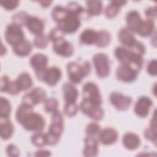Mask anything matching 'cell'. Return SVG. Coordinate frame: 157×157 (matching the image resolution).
I'll use <instances>...</instances> for the list:
<instances>
[{"instance_id":"6da1fadb","label":"cell","mask_w":157,"mask_h":157,"mask_svg":"<svg viewBox=\"0 0 157 157\" xmlns=\"http://www.w3.org/2000/svg\"><path fill=\"white\" fill-rule=\"evenodd\" d=\"M53 19L57 23V28L64 33H72L80 25V18L67 8L55 6L52 12Z\"/></svg>"},{"instance_id":"7a4b0ae2","label":"cell","mask_w":157,"mask_h":157,"mask_svg":"<svg viewBox=\"0 0 157 157\" xmlns=\"http://www.w3.org/2000/svg\"><path fill=\"white\" fill-rule=\"evenodd\" d=\"M115 55L121 64L129 66L137 72L143 66L144 61L142 56L126 47L116 48Z\"/></svg>"},{"instance_id":"3957f363","label":"cell","mask_w":157,"mask_h":157,"mask_svg":"<svg viewBox=\"0 0 157 157\" xmlns=\"http://www.w3.org/2000/svg\"><path fill=\"white\" fill-rule=\"evenodd\" d=\"M90 64L85 61L82 64L75 62H70L67 65V71L70 80L73 83H79L82 78L89 74L90 72Z\"/></svg>"},{"instance_id":"277c9868","label":"cell","mask_w":157,"mask_h":157,"mask_svg":"<svg viewBox=\"0 0 157 157\" xmlns=\"http://www.w3.org/2000/svg\"><path fill=\"white\" fill-rule=\"evenodd\" d=\"M20 124L28 131L39 132L45 126V120L40 114L32 111L23 118Z\"/></svg>"},{"instance_id":"5b68a950","label":"cell","mask_w":157,"mask_h":157,"mask_svg":"<svg viewBox=\"0 0 157 157\" xmlns=\"http://www.w3.org/2000/svg\"><path fill=\"white\" fill-rule=\"evenodd\" d=\"M36 75L39 80L45 82L50 86H53L59 80L61 76V72L58 67H51L50 68H45L42 70L36 71Z\"/></svg>"},{"instance_id":"8992f818","label":"cell","mask_w":157,"mask_h":157,"mask_svg":"<svg viewBox=\"0 0 157 157\" xmlns=\"http://www.w3.org/2000/svg\"><path fill=\"white\" fill-rule=\"evenodd\" d=\"M5 39L13 47L24 40V33L21 26L12 23L9 25L6 29Z\"/></svg>"},{"instance_id":"52a82bcc","label":"cell","mask_w":157,"mask_h":157,"mask_svg":"<svg viewBox=\"0 0 157 157\" xmlns=\"http://www.w3.org/2000/svg\"><path fill=\"white\" fill-rule=\"evenodd\" d=\"M93 61L98 75L101 78L106 77L110 72L108 56L105 53H96L93 58Z\"/></svg>"},{"instance_id":"ba28073f","label":"cell","mask_w":157,"mask_h":157,"mask_svg":"<svg viewBox=\"0 0 157 157\" xmlns=\"http://www.w3.org/2000/svg\"><path fill=\"white\" fill-rule=\"evenodd\" d=\"M82 111L92 119L101 120L104 115V112L99 105L96 104L90 101L83 99L80 104Z\"/></svg>"},{"instance_id":"9c48e42d","label":"cell","mask_w":157,"mask_h":157,"mask_svg":"<svg viewBox=\"0 0 157 157\" xmlns=\"http://www.w3.org/2000/svg\"><path fill=\"white\" fill-rule=\"evenodd\" d=\"M46 98V93L42 88L37 87L31 92L25 94L23 96V103L33 107L34 105L44 101Z\"/></svg>"},{"instance_id":"30bf717a","label":"cell","mask_w":157,"mask_h":157,"mask_svg":"<svg viewBox=\"0 0 157 157\" xmlns=\"http://www.w3.org/2000/svg\"><path fill=\"white\" fill-rule=\"evenodd\" d=\"M83 99H88L91 102L101 105L102 103L101 96L98 86L93 82H87L83 86Z\"/></svg>"},{"instance_id":"8fae6325","label":"cell","mask_w":157,"mask_h":157,"mask_svg":"<svg viewBox=\"0 0 157 157\" xmlns=\"http://www.w3.org/2000/svg\"><path fill=\"white\" fill-rule=\"evenodd\" d=\"M110 101L117 110L123 111L129 108L131 104L132 99L120 93L113 92L110 96Z\"/></svg>"},{"instance_id":"7c38bea8","label":"cell","mask_w":157,"mask_h":157,"mask_svg":"<svg viewBox=\"0 0 157 157\" xmlns=\"http://www.w3.org/2000/svg\"><path fill=\"white\" fill-rule=\"evenodd\" d=\"M63 131V118L59 110L52 113V123L48 128V132L58 137L61 136Z\"/></svg>"},{"instance_id":"4fadbf2b","label":"cell","mask_w":157,"mask_h":157,"mask_svg":"<svg viewBox=\"0 0 157 157\" xmlns=\"http://www.w3.org/2000/svg\"><path fill=\"white\" fill-rule=\"evenodd\" d=\"M53 48L56 54L64 57H69L74 52V48L71 44L64 38L53 42Z\"/></svg>"},{"instance_id":"5bb4252c","label":"cell","mask_w":157,"mask_h":157,"mask_svg":"<svg viewBox=\"0 0 157 157\" xmlns=\"http://www.w3.org/2000/svg\"><path fill=\"white\" fill-rule=\"evenodd\" d=\"M137 73L138 72L132 68L121 64L117 69L116 75L119 80L125 82H131L136 78Z\"/></svg>"},{"instance_id":"9a60e30c","label":"cell","mask_w":157,"mask_h":157,"mask_svg":"<svg viewBox=\"0 0 157 157\" xmlns=\"http://www.w3.org/2000/svg\"><path fill=\"white\" fill-rule=\"evenodd\" d=\"M152 101L148 97L140 98L134 106V112L140 117H145L148 115L150 107L152 105Z\"/></svg>"},{"instance_id":"2e32d148","label":"cell","mask_w":157,"mask_h":157,"mask_svg":"<svg viewBox=\"0 0 157 157\" xmlns=\"http://www.w3.org/2000/svg\"><path fill=\"white\" fill-rule=\"evenodd\" d=\"M63 92L65 104L76 103L78 93L77 88L72 83H65L63 86Z\"/></svg>"},{"instance_id":"e0dca14e","label":"cell","mask_w":157,"mask_h":157,"mask_svg":"<svg viewBox=\"0 0 157 157\" xmlns=\"http://www.w3.org/2000/svg\"><path fill=\"white\" fill-rule=\"evenodd\" d=\"M118 39L120 42L126 47L131 50L139 41H137L132 32L127 28H122L118 33Z\"/></svg>"},{"instance_id":"ac0fdd59","label":"cell","mask_w":157,"mask_h":157,"mask_svg":"<svg viewBox=\"0 0 157 157\" xmlns=\"http://www.w3.org/2000/svg\"><path fill=\"white\" fill-rule=\"evenodd\" d=\"M85 147L83 154L85 156H95L98 151V138L86 136L84 139Z\"/></svg>"},{"instance_id":"d6986e66","label":"cell","mask_w":157,"mask_h":157,"mask_svg":"<svg viewBox=\"0 0 157 157\" xmlns=\"http://www.w3.org/2000/svg\"><path fill=\"white\" fill-rule=\"evenodd\" d=\"M126 19L128 25L127 28L131 32L137 33L138 29L142 21L139 13L136 10L131 11L127 14Z\"/></svg>"},{"instance_id":"ffe728a7","label":"cell","mask_w":157,"mask_h":157,"mask_svg":"<svg viewBox=\"0 0 157 157\" xmlns=\"http://www.w3.org/2000/svg\"><path fill=\"white\" fill-rule=\"evenodd\" d=\"M118 137L117 131L111 128H107L100 132L99 139L104 145H110L116 142Z\"/></svg>"},{"instance_id":"44dd1931","label":"cell","mask_w":157,"mask_h":157,"mask_svg":"<svg viewBox=\"0 0 157 157\" xmlns=\"http://www.w3.org/2000/svg\"><path fill=\"white\" fill-rule=\"evenodd\" d=\"M29 31L36 35L42 33L44 24L39 18L34 16H29L25 25Z\"/></svg>"},{"instance_id":"7402d4cb","label":"cell","mask_w":157,"mask_h":157,"mask_svg":"<svg viewBox=\"0 0 157 157\" xmlns=\"http://www.w3.org/2000/svg\"><path fill=\"white\" fill-rule=\"evenodd\" d=\"M123 144L127 149L134 150L139 147L140 140L136 134L132 132H127L123 137Z\"/></svg>"},{"instance_id":"603a6c76","label":"cell","mask_w":157,"mask_h":157,"mask_svg":"<svg viewBox=\"0 0 157 157\" xmlns=\"http://www.w3.org/2000/svg\"><path fill=\"white\" fill-rule=\"evenodd\" d=\"M48 63V58L44 55L36 53L30 59V64L35 71H39L46 68Z\"/></svg>"},{"instance_id":"cb8c5ba5","label":"cell","mask_w":157,"mask_h":157,"mask_svg":"<svg viewBox=\"0 0 157 157\" xmlns=\"http://www.w3.org/2000/svg\"><path fill=\"white\" fill-rule=\"evenodd\" d=\"M13 131V126L10 120L8 119L1 120L0 134L2 139L7 140L10 138Z\"/></svg>"},{"instance_id":"d4e9b609","label":"cell","mask_w":157,"mask_h":157,"mask_svg":"<svg viewBox=\"0 0 157 157\" xmlns=\"http://www.w3.org/2000/svg\"><path fill=\"white\" fill-rule=\"evenodd\" d=\"M31 50L32 45L31 43L25 39L13 47V52L14 53L20 56H27Z\"/></svg>"},{"instance_id":"484cf974","label":"cell","mask_w":157,"mask_h":157,"mask_svg":"<svg viewBox=\"0 0 157 157\" xmlns=\"http://www.w3.org/2000/svg\"><path fill=\"white\" fill-rule=\"evenodd\" d=\"M98 37V32L91 29L84 30L80 34V39L82 43L87 45L96 44Z\"/></svg>"},{"instance_id":"4316f807","label":"cell","mask_w":157,"mask_h":157,"mask_svg":"<svg viewBox=\"0 0 157 157\" xmlns=\"http://www.w3.org/2000/svg\"><path fill=\"white\" fill-rule=\"evenodd\" d=\"M127 2L125 1H113L107 6L105 14L108 18H113L115 17L119 12L121 6L124 5Z\"/></svg>"},{"instance_id":"83f0119b","label":"cell","mask_w":157,"mask_h":157,"mask_svg":"<svg viewBox=\"0 0 157 157\" xmlns=\"http://www.w3.org/2000/svg\"><path fill=\"white\" fill-rule=\"evenodd\" d=\"M155 29V23L151 19L142 20L139 29L137 33L143 37L148 36L151 34Z\"/></svg>"},{"instance_id":"f1b7e54d","label":"cell","mask_w":157,"mask_h":157,"mask_svg":"<svg viewBox=\"0 0 157 157\" xmlns=\"http://www.w3.org/2000/svg\"><path fill=\"white\" fill-rule=\"evenodd\" d=\"M17 83L20 91H24L29 88L33 85L32 78L29 74L23 72L20 74L16 80Z\"/></svg>"},{"instance_id":"f546056e","label":"cell","mask_w":157,"mask_h":157,"mask_svg":"<svg viewBox=\"0 0 157 157\" xmlns=\"http://www.w3.org/2000/svg\"><path fill=\"white\" fill-rule=\"evenodd\" d=\"M87 12L89 15H99L102 10V2L100 1H87Z\"/></svg>"},{"instance_id":"4dcf8cb0","label":"cell","mask_w":157,"mask_h":157,"mask_svg":"<svg viewBox=\"0 0 157 157\" xmlns=\"http://www.w3.org/2000/svg\"><path fill=\"white\" fill-rule=\"evenodd\" d=\"M0 118L1 120L8 119L11 112V105L9 101L3 97L0 101Z\"/></svg>"},{"instance_id":"1f68e13d","label":"cell","mask_w":157,"mask_h":157,"mask_svg":"<svg viewBox=\"0 0 157 157\" xmlns=\"http://www.w3.org/2000/svg\"><path fill=\"white\" fill-rule=\"evenodd\" d=\"M33 111V107L22 103L18 106L16 112V119L17 121L20 123L23 118L29 112Z\"/></svg>"},{"instance_id":"d6a6232c","label":"cell","mask_w":157,"mask_h":157,"mask_svg":"<svg viewBox=\"0 0 157 157\" xmlns=\"http://www.w3.org/2000/svg\"><path fill=\"white\" fill-rule=\"evenodd\" d=\"M110 41V34L105 30L98 32V37L96 43V46L99 47H104L107 46Z\"/></svg>"},{"instance_id":"836d02e7","label":"cell","mask_w":157,"mask_h":157,"mask_svg":"<svg viewBox=\"0 0 157 157\" xmlns=\"http://www.w3.org/2000/svg\"><path fill=\"white\" fill-rule=\"evenodd\" d=\"M146 139L152 141L156 144V120L155 117L151 120L150 127L146 129L144 132Z\"/></svg>"},{"instance_id":"e575fe53","label":"cell","mask_w":157,"mask_h":157,"mask_svg":"<svg viewBox=\"0 0 157 157\" xmlns=\"http://www.w3.org/2000/svg\"><path fill=\"white\" fill-rule=\"evenodd\" d=\"M31 142L34 145L38 147H44V145H47L45 140V134H44L40 131L36 132L32 136Z\"/></svg>"},{"instance_id":"d590c367","label":"cell","mask_w":157,"mask_h":157,"mask_svg":"<svg viewBox=\"0 0 157 157\" xmlns=\"http://www.w3.org/2000/svg\"><path fill=\"white\" fill-rule=\"evenodd\" d=\"M85 132L86 136L98 138L101 132L100 126L96 123H91L87 125Z\"/></svg>"},{"instance_id":"8d00e7d4","label":"cell","mask_w":157,"mask_h":157,"mask_svg":"<svg viewBox=\"0 0 157 157\" xmlns=\"http://www.w3.org/2000/svg\"><path fill=\"white\" fill-rule=\"evenodd\" d=\"M58 107V102L55 98H50L44 101V109L47 112L53 113L57 110Z\"/></svg>"},{"instance_id":"74e56055","label":"cell","mask_w":157,"mask_h":157,"mask_svg":"<svg viewBox=\"0 0 157 157\" xmlns=\"http://www.w3.org/2000/svg\"><path fill=\"white\" fill-rule=\"evenodd\" d=\"M48 37L44 33H41L36 36L34 40V45L40 48H44L47 47L48 42Z\"/></svg>"},{"instance_id":"f35d334b","label":"cell","mask_w":157,"mask_h":157,"mask_svg":"<svg viewBox=\"0 0 157 157\" xmlns=\"http://www.w3.org/2000/svg\"><path fill=\"white\" fill-rule=\"evenodd\" d=\"M28 17L29 16L26 12H20L14 14V15L12 17V20H13V23H15L21 26V25H26Z\"/></svg>"},{"instance_id":"ab89813d","label":"cell","mask_w":157,"mask_h":157,"mask_svg":"<svg viewBox=\"0 0 157 157\" xmlns=\"http://www.w3.org/2000/svg\"><path fill=\"white\" fill-rule=\"evenodd\" d=\"M64 33L63 31H61L59 28H55L51 30L48 37L50 40H52L53 42L56 40L64 38Z\"/></svg>"},{"instance_id":"60d3db41","label":"cell","mask_w":157,"mask_h":157,"mask_svg":"<svg viewBox=\"0 0 157 157\" xmlns=\"http://www.w3.org/2000/svg\"><path fill=\"white\" fill-rule=\"evenodd\" d=\"M0 3L1 6L4 9L11 10L18 6L19 1L17 0H4L1 1Z\"/></svg>"},{"instance_id":"b9f144b4","label":"cell","mask_w":157,"mask_h":157,"mask_svg":"<svg viewBox=\"0 0 157 157\" xmlns=\"http://www.w3.org/2000/svg\"><path fill=\"white\" fill-rule=\"evenodd\" d=\"M78 108V107L76 103L72 104H65L64 113L68 117H72L76 114Z\"/></svg>"},{"instance_id":"7bdbcfd3","label":"cell","mask_w":157,"mask_h":157,"mask_svg":"<svg viewBox=\"0 0 157 157\" xmlns=\"http://www.w3.org/2000/svg\"><path fill=\"white\" fill-rule=\"evenodd\" d=\"M20 91V90L15 81H10L9 83V85L7 87L6 92H7L10 94H17Z\"/></svg>"},{"instance_id":"ee69618b","label":"cell","mask_w":157,"mask_h":157,"mask_svg":"<svg viewBox=\"0 0 157 157\" xmlns=\"http://www.w3.org/2000/svg\"><path fill=\"white\" fill-rule=\"evenodd\" d=\"M6 152L9 156H18L20 151L15 145L9 144L6 148Z\"/></svg>"},{"instance_id":"f6af8a7d","label":"cell","mask_w":157,"mask_h":157,"mask_svg":"<svg viewBox=\"0 0 157 157\" xmlns=\"http://www.w3.org/2000/svg\"><path fill=\"white\" fill-rule=\"evenodd\" d=\"M156 59L151 60L147 67V71L151 75H156Z\"/></svg>"},{"instance_id":"bcb514c9","label":"cell","mask_w":157,"mask_h":157,"mask_svg":"<svg viewBox=\"0 0 157 157\" xmlns=\"http://www.w3.org/2000/svg\"><path fill=\"white\" fill-rule=\"evenodd\" d=\"M9 82V78L7 75H3L2 77L1 80V91L2 92H6Z\"/></svg>"},{"instance_id":"7dc6e473","label":"cell","mask_w":157,"mask_h":157,"mask_svg":"<svg viewBox=\"0 0 157 157\" xmlns=\"http://www.w3.org/2000/svg\"><path fill=\"white\" fill-rule=\"evenodd\" d=\"M146 16L148 19L152 20L153 18L156 17V7H150L145 10Z\"/></svg>"},{"instance_id":"c3c4849f","label":"cell","mask_w":157,"mask_h":157,"mask_svg":"<svg viewBox=\"0 0 157 157\" xmlns=\"http://www.w3.org/2000/svg\"><path fill=\"white\" fill-rule=\"evenodd\" d=\"M35 156H50L51 155L50 151H47V150H37L35 155Z\"/></svg>"},{"instance_id":"681fc988","label":"cell","mask_w":157,"mask_h":157,"mask_svg":"<svg viewBox=\"0 0 157 157\" xmlns=\"http://www.w3.org/2000/svg\"><path fill=\"white\" fill-rule=\"evenodd\" d=\"M39 3H40L42 7H48V6H50V4L52 3V1H40V2H39Z\"/></svg>"}]
</instances>
